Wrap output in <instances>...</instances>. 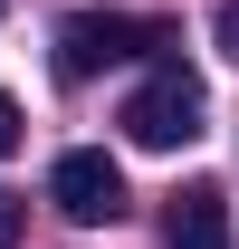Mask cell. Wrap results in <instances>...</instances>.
I'll return each instance as SVG.
<instances>
[{"instance_id": "obj_1", "label": "cell", "mask_w": 239, "mask_h": 249, "mask_svg": "<svg viewBox=\"0 0 239 249\" xmlns=\"http://www.w3.org/2000/svg\"><path fill=\"white\" fill-rule=\"evenodd\" d=\"M153 48H172V29L144 19V10H77V19H58V77H77V87L124 67V58H153Z\"/></svg>"}, {"instance_id": "obj_2", "label": "cell", "mask_w": 239, "mask_h": 249, "mask_svg": "<svg viewBox=\"0 0 239 249\" xmlns=\"http://www.w3.org/2000/svg\"><path fill=\"white\" fill-rule=\"evenodd\" d=\"M201 106H210V96H201V77H191L182 58H163L144 87L124 96V134H134L144 154H182V144L201 134Z\"/></svg>"}, {"instance_id": "obj_3", "label": "cell", "mask_w": 239, "mask_h": 249, "mask_svg": "<svg viewBox=\"0 0 239 249\" xmlns=\"http://www.w3.org/2000/svg\"><path fill=\"white\" fill-rule=\"evenodd\" d=\"M48 201H58L77 230H96V220H124V173L96 144H77V154H58V173H48Z\"/></svg>"}, {"instance_id": "obj_4", "label": "cell", "mask_w": 239, "mask_h": 249, "mask_svg": "<svg viewBox=\"0 0 239 249\" xmlns=\"http://www.w3.org/2000/svg\"><path fill=\"white\" fill-rule=\"evenodd\" d=\"M163 249H230V192L220 182H182L163 211Z\"/></svg>"}, {"instance_id": "obj_5", "label": "cell", "mask_w": 239, "mask_h": 249, "mask_svg": "<svg viewBox=\"0 0 239 249\" xmlns=\"http://www.w3.org/2000/svg\"><path fill=\"white\" fill-rule=\"evenodd\" d=\"M19 220H29V211H19V192H0V249H19Z\"/></svg>"}, {"instance_id": "obj_6", "label": "cell", "mask_w": 239, "mask_h": 249, "mask_svg": "<svg viewBox=\"0 0 239 249\" xmlns=\"http://www.w3.org/2000/svg\"><path fill=\"white\" fill-rule=\"evenodd\" d=\"M19 134H29V124H19V106H10V96H0V154H19Z\"/></svg>"}, {"instance_id": "obj_7", "label": "cell", "mask_w": 239, "mask_h": 249, "mask_svg": "<svg viewBox=\"0 0 239 249\" xmlns=\"http://www.w3.org/2000/svg\"><path fill=\"white\" fill-rule=\"evenodd\" d=\"M220 38H230V48H239V0H230V10H220Z\"/></svg>"}]
</instances>
